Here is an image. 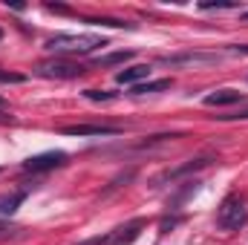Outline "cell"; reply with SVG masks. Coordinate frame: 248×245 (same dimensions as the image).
Returning <instances> with one entry per match:
<instances>
[{
  "label": "cell",
  "mask_w": 248,
  "mask_h": 245,
  "mask_svg": "<svg viewBox=\"0 0 248 245\" xmlns=\"http://www.w3.org/2000/svg\"><path fill=\"white\" fill-rule=\"evenodd\" d=\"M98 46H107V41L101 35H69V32H61V35L46 41V49L55 52V55H90Z\"/></svg>",
  "instance_id": "cell-1"
},
{
  "label": "cell",
  "mask_w": 248,
  "mask_h": 245,
  "mask_svg": "<svg viewBox=\"0 0 248 245\" xmlns=\"http://www.w3.org/2000/svg\"><path fill=\"white\" fill-rule=\"evenodd\" d=\"M248 222V208L240 196H228L222 199L219 211H217V228L219 231H240Z\"/></svg>",
  "instance_id": "cell-2"
},
{
  "label": "cell",
  "mask_w": 248,
  "mask_h": 245,
  "mask_svg": "<svg viewBox=\"0 0 248 245\" xmlns=\"http://www.w3.org/2000/svg\"><path fill=\"white\" fill-rule=\"evenodd\" d=\"M35 72L41 78H58V81H66V78H78L87 72V66L78 61H69V58H49V61H41L35 66Z\"/></svg>",
  "instance_id": "cell-3"
},
{
  "label": "cell",
  "mask_w": 248,
  "mask_h": 245,
  "mask_svg": "<svg viewBox=\"0 0 248 245\" xmlns=\"http://www.w3.org/2000/svg\"><path fill=\"white\" fill-rule=\"evenodd\" d=\"M141 228H144V219H130L127 225L104 234V237H93V240H84V243H78V245H133L139 240Z\"/></svg>",
  "instance_id": "cell-4"
},
{
  "label": "cell",
  "mask_w": 248,
  "mask_h": 245,
  "mask_svg": "<svg viewBox=\"0 0 248 245\" xmlns=\"http://www.w3.org/2000/svg\"><path fill=\"white\" fill-rule=\"evenodd\" d=\"M61 165H66V153H61V150H49V153L29 156L20 168H23L26 173H44V170H55V168H61Z\"/></svg>",
  "instance_id": "cell-5"
},
{
  "label": "cell",
  "mask_w": 248,
  "mask_h": 245,
  "mask_svg": "<svg viewBox=\"0 0 248 245\" xmlns=\"http://www.w3.org/2000/svg\"><path fill=\"white\" fill-rule=\"evenodd\" d=\"M63 136H122V127H110V124H69L61 130Z\"/></svg>",
  "instance_id": "cell-6"
},
{
  "label": "cell",
  "mask_w": 248,
  "mask_h": 245,
  "mask_svg": "<svg viewBox=\"0 0 248 245\" xmlns=\"http://www.w3.org/2000/svg\"><path fill=\"white\" fill-rule=\"evenodd\" d=\"M217 162V156H211V153H205V156H196V159H190L187 165L182 168H176V170H168L159 182H176V179H182L187 173H196V170H202V168H208V165H214Z\"/></svg>",
  "instance_id": "cell-7"
},
{
  "label": "cell",
  "mask_w": 248,
  "mask_h": 245,
  "mask_svg": "<svg viewBox=\"0 0 248 245\" xmlns=\"http://www.w3.org/2000/svg\"><path fill=\"white\" fill-rule=\"evenodd\" d=\"M243 92L240 90H217L211 95H205V107H231V104H243Z\"/></svg>",
  "instance_id": "cell-8"
},
{
  "label": "cell",
  "mask_w": 248,
  "mask_h": 245,
  "mask_svg": "<svg viewBox=\"0 0 248 245\" xmlns=\"http://www.w3.org/2000/svg\"><path fill=\"white\" fill-rule=\"evenodd\" d=\"M150 78V66L147 63H136V66H127L122 72H116V81L119 84H141V81H147Z\"/></svg>",
  "instance_id": "cell-9"
},
{
  "label": "cell",
  "mask_w": 248,
  "mask_h": 245,
  "mask_svg": "<svg viewBox=\"0 0 248 245\" xmlns=\"http://www.w3.org/2000/svg\"><path fill=\"white\" fill-rule=\"evenodd\" d=\"M219 55H196V52H187V55H170V58H162L159 63L165 66H185V63H217Z\"/></svg>",
  "instance_id": "cell-10"
},
{
  "label": "cell",
  "mask_w": 248,
  "mask_h": 245,
  "mask_svg": "<svg viewBox=\"0 0 248 245\" xmlns=\"http://www.w3.org/2000/svg\"><path fill=\"white\" fill-rule=\"evenodd\" d=\"M26 202V190H15V193H0V216H12L20 205Z\"/></svg>",
  "instance_id": "cell-11"
},
{
  "label": "cell",
  "mask_w": 248,
  "mask_h": 245,
  "mask_svg": "<svg viewBox=\"0 0 248 245\" xmlns=\"http://www.w3.org/2000/svg\"><path fill=\"white\" fill-rule=\"evenodd\" d=\"M173 81L170 78H162V81H141V84H136L133 87V95H144V92H162V90H168Z\"/></svg>",
  "instance_id": "cell-12"
},
{
  "label": "cell",
  "mask_w": 248,
  "mask_h": 245,
  "mask_svg": "<svg viewBox=\"0 0 248 245\" xmlns=\"http://www.w3.org/2000/svg\"><path fill=\"white\" fill-rule=\"evenodd\" d=\"M133 58V52H110V55H101V58H95V66H116V63H127Z\"/></svg>",
  "instance_id": "cell-13"
},
{
  "label": "cell",
  "mask_w": 248,
  "mask_h": 245,
  "mask_svg": "<svg viewBox=\"0 0 248 245\" xmlns=\"http://www.w3.org/2000/svg\"><path fill=\"white\" fill-rule=\"evenodd\" d=\"M84 98H90V101H113L116 92H107V90H84Z\"/></svg>",
  "instance_id": "cell-14"
},
{
  "label": "cell",
  "mask_w": 248,
  "mask_h": 245,
  "mask_svg": "<svg viewBox=\"0 0 248 245\" xmlns=\"http://www.w3.org/2000/svg\"><path fill=\"white\" fill-rule=\"evenodd\" d=\"M237 3H228V0H217V3H211V0H205V3H199V9H234Z\"/></svg>",
  "instance_id": "cell-15"
},
{
  "label": "cell",
  "mask_w": 248,
  "mask_h": 245,
  "mask_svg": "<svg viewBox=\"0 0 248 245\" xmlns=\"http://www.w3.org/2000/svg\"><path fill=\"white\" fill-rule=\"evenodd\" d=\"M26 78L17 75V72H0V84H23Z\"/></svg>",
  "instance_id": "cell-16"
},
{
  "label": "cell",
  "mask_w": 248,
  "mask_h": 245,
  "mask_svg": "<svg viewBox=\"0 0 248 245\" xmlns=\"http://www.w3.org/2000/svg\"><path fill=\"white\" fill-rule=\"evenodd\" d=\"M222 122H248V110H237V113H228V116H219Z\"/></svg>",
  "instance_id": "cell-17"
},
{
  "label": "cell",
  "mask_w": 248,
  "mask_h": 245,
  "mask_svg": "<svg viewBox=\"0 0 248 245\" xmlns=\"http://www.w3.org/2000/svg\"><path fill=\"white\" fill-rule=\"evenodd\" d=\"M12 231H15V225H12L9 219H0V237H9Z\"/></svg>",
  "instance_id": "cell-18"
},
{
  "label": "cell",
  "mask_w": 248,
  "mask_h": 245,
  "mask_svg": "<svg viewBox=\"0 0 248 245\" xmlns=\"http://www.w3.org/2000/svg\"><path fill=\"white\" fill-rule=\"evenodd\" d=\"M231 52H240V55H248V44H243V46H231Z\"/></svg>",
  "instance_id": "cell-19"
},
{
  "label": "cell",
  "mask_w": 248,
  "mask_h": 245,
  "mask_svg": "<svg viewBox=\"0 0 248 245\" xmlns=\"http://www.w3.org/2000/svg\"><path fill=\"white\" fill-rule=\"evenodd\" d=\"M243 20H248V12H243Z\"/></svg>",
  "instance_id": "cell-20"
},
{
  "label": "cell",
  "mask_w": 248,
  "mask_h": 245,
  "mask_svg": "<svg viewBox=\"0 0 248 245\" xmlns=\"http://www.w3.org/2000/svg\"><path fill=\"white\" fill-rule=\"evenodd\" d=\"M0 38H3V29H0Z\"/></svg>",
  "instance_id": "cell-21"
},
{
  "label": "cell",
  "mask_w": 248,
  "mask_h": 245,
  "mask_svg": "<svg viewBox=\"0 0 248 245\" xmlns=\"http://www.w3.org/2000/svg\"><path fill=\"white\" fill-rule=\"evenodd\" d=\"M0 104H3V101H0Z\"/></svg>",
  "instance_id": "cell-22"
}]
</instances>
